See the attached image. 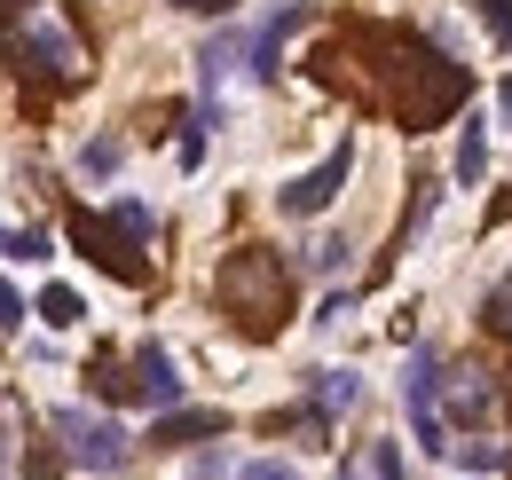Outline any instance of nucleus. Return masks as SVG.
Masks as SVG:
<instances>
[{
	"label": "nucleus",
	"instance_id": "nucleus-1",
	"mask_svg": "<svg viewBox=\"0 0 512 480\" xmlns=\"http://www.w3.org/2000/svg\"><path fill=\"white\" fill-rule=\"evenodd\" d=\"M339 56H355V95L363 103H379L394 119L410 126V134H426V126H442L465 95H473V71L457 56H442L426 32H410V24H355L347 40H331Z\"/></svg>",
	"mask_w": 512,
	"mask_h": 480
},
{
	"label": "nucleus",
	"instance_id": "nucleus-2",
	"mask_svg": "<svg viewBox=\"0 0 512 480\" xmlns=\"http://www.w3.org/2000/svg\"><path fill=\"white\" fill-rule=\"evenodd\" d=\"M213 300L245 339H276L292 323V268L276 260V244H237L213 268Z\"/></svg>",
	"mask_w": 512,
	"mask_h": 480
},
{
	"label": "nucleus",
	"instance_id": "nucleus-3",
	"mask_svg": "<svg viewBox=\"0 0 512 480\" xmlns=\"http://www.w3.org/2000/svg\"><path fill=\"white\" fill-rule=\"evenodd\" d=\"M71 244H79L103 276H119V284H150V260H142L150 244L127 237V229H119V213H87V205H79V213H71Z\"/></svg>",
	"mask_w": 512,
	"mask_h": 480
},
{
	"label": "nucleus",
	"instance_id": "nucleus-4",
	"mask_svg": "<svg viewBox=\"0 0 512 480\" xmlns=\"http://www.w3.org/2000/svg\"><path fill=\"white\" fill-rule=\"evenodd\" d=\"M402 410L418 425V449H426V457H449V449H457V441H449V418H442V355H434V347H418L410 370H402Z\"/></svg>",
	"mask_w": 512,
	"mask_h": 480
},
{
	"label": "nucleus",
	"instance_id": "nucleus-5",
	"mask_svg": "<svg viewBox=\"0 0 512 480\" xmlns=\"http://www.w3.org/2000/svg\"><path fill=\"white\" fill-rule=\"evenodd\" d=\"M8 56H16V71L24 79H40V87H71L87 63H79V48H71V32L64 24H16V40H8Z\"/></svg>",
	"mask_w": 512,
	"mask_h": 480
},
{
	"label": "nucleus",
	"instance_id": "nucleus-6",
	"mask_svg": "<svg viewBox=\"0 0 512 480\" xmlns=\"http://www.w3.org/2000/svg\"><path fill=\"white\" fill-rule=\"evenodd\" d=\"M56 433H64V457L71 465H87V473H127V433L111 418H95V410H56Z\"/></svg>",
	"mask_w": 512,
	"mask_h": 480
},
{
	"label": "nucleus",
	"instance_id": "nucleus-7",
	"mask_svg": "<svg viewBox=\"0 0 512 480\" xmlns=\"http://www.w3.org/2000/svg\"><path fill=\"white\" fill-rule=\"evenodd\" d=\"M347 174H355V142L339 134V150H331L323 166H308L300 181H284V189H276V213H292V221H316V213H331V197L347 189Z\"/></svg>",
	"mask_w": 512,
	"mask_h": 480
},
{
	"label": "nucleus",
	"instance_id": "nucleus-8",
	"mask_svg": "<svg viewBox=\"0 0 512 480\" xmlns=\"http://www.w3.org/2000/svg\"><path fill=\"white\" fill-rule=\"evenodd\" d=\"M127 402H142V410H182V378H174V355L158 339H142L127 355Z\"/></svg>",
	"mask_w": 512,
	"mask_h": 480
},
{
	"label": "nucleus",
	"instance_id": "nucleus-9",
	"mask_svg": "<svg viewBox=\"0 0 512 480\" xmlns=\"http://www.w3.org/2000/svg\"><path fill=\"white\" fill-rule=\"evenodd\" d=\"M489 410H497L489 370H473V362H465V370H442V418L449 425H481Z\"/></svg>",
	"mask_w": 512,
	"mask_h": 480
},
{
	"label": "nucleus",
	"instance_id": "nucleus-10",
	"mask_svg": "<svg viewBox=\"0 0 512 480\" xmlns=\"http://www.w3.org/2000/svg\"><path fill=\"white\" fill-rule=\"evenodd\" d=\"M308 16H316L308 0H284V8H276V16H268V24L253 32V48H245V56H253V79H276V63H284V40H292Z\"/></svg>",
	"mask_w": 512,
	"mask_h": 480
},
{
	"label": "nucleus",
	"instance_id": "nucleus-11",
	"mask_svg": "<svg viewBox=\"0 0 512 480\" xmlns=\"http://www.w3.org/2000/svg\"><path fill=\"white\" fill-rule=\"evenodd\" d=\"M221 433H229V418H221V410H158L150 449H190V441H221Z\"/></svg>",
	"mask_w": 512,
	"mask_h": 480
},
{
	"label": "nucleus",
	"instance_id": "nucleus-12",
	"mask_svg": "<svg viewBox=\"0 0 512 480\" xmlns=\"http://www.w3.org/2000/svg\"><path fill=\"white\" fill-rule=\"evenodd\" d=\"M339 480H410L402 473V441H363V449L339 465Z\"/></svg>",
	"mask_w": 512,
	"mask_h": 480
},
{
	"label": "nucleus",
	"instance_id": "nucleus-13",
	"mask_svg": "<svg viewBox=\"0 0 512 480\" xmlns=\"http://www.w3.org/2000/svg\"><path fill=\"white\" fill-rule=\"evenodd\" d=\"M308 394H316L323 418H339V410H355V402H363V378H355V370H316V386H308Z\"/></svg>",
	"mask_w": 512,
	"mask_h": 480
},
{
	"label": "nucleus",
	"instance_id": "nucleus-14",
	"mask_svg": "<svg viewBox=\"0 0 512 480\" xmlns=\"http://www.w3.org/2000/svg\"><path fill=\"white\" fill-rule=\"evenodd\" d=\"M481 166H489V134H481V119H465V134H457V181L473 189Z\"/></svg>",
	"mask_w": 512,
	"mask_h": 480
},
{
	"label": "nucleus",
	"instance_id": "nucleus-15",
	"mask_svg": "<svg viewBox=\"0 0 512 480\" xmlns=\"http://www.w3.org/2000/svg\"><path fill=\"white\" fill-rule=\"evenodd\" d=\"M79 315H87V307H79V292H71V284H48V292H40V323H56V331H71Z\"/></svg>",
	"mask_w": 512,
	"mask_h": 480
},
{
	"label": "nucleus",
	"instance_id": "nucleus-16",
	"mask_svg": "<svg viewBox=\"0 0 512 480\" xmlns=\"http://www.w3.org/2000/svg\"><path fill=\"white\" fill-rule=\"evenodd\" d=\"M481 331H489V339H505V347H512V276L497 284V292H489V300H481Z\"/></svg>",
	"mask_w": 512,
	"mask_h": 480
},
{
	"label": "nucleus",
	"instance_id": "nucleus-17",
	"mask_svg": "<svg viewBox=\"0 0 512 480\" xmlns=\"http://www.w3.org/2000/svg\"><path fill=\"white\" fill-rule=\"evenodd\" d=\"M24 480H64V457H56L48 441H32V449H24Z\"/></svg>",
	"mask_w": 512,
	"mask_h": 480
},
{
	"label": "nucleus",
	"instance_id": "nucleus-18",
	"mask_svg": "<svg viewBox=\"0 0 512 480\" xmlns=\"http://www.w3.org/2000/svg\"><path fill=\"white\" fill-rule=\"evenodd\" d=\"M0 252H16V260H48V237H40V229H0Z\"/></svg>",
	"mask_w": 512,
	"mask_h": 480
},
{
	"label": "nucleus",
	"instance_id": "nucleus-19",
	"mask_svg": "<svg viewBox=\"0 0 512 480\" xmlns=\"http://www.w3.org/2000/svg\"><path fill=\"white\" fill-rule=\"evenodd\" d=\"M473 8H481V24L497 32V48L512 56V0H473Z\"/></svg>",
	"mask_w": 512,
	"mask_h": 480
},
{
	"label": "nucleus",
	"instance_id": "nucleus-20",
	"mask_svg": "<svg viewBox=\"0 0 512 480\" xmlns=\"http://www.w3.org/2000/svg\"><path fill=\"white\" fill-rule=\"evenodd\" d=\"M111 213H119V229H127V237H158V221H150V205H111Z\"/></svg>",
	"mask_w": 512,
	"mask_h": 480
},
{
	"label": "nucleus",
	"instance_id": "nucleus-21",
	"mask_svg": "<svg viewBox=\"0 0 512 480\" xmlns=\"http://www.w3.org/2000/svg\"><path fill=\"white\" fill-rule=\"evenodd\" d=\"M79 166H87V174H111V166H119V142H111V134H103V142H87V158H79Z\"/></svg>",
	"mask_w": 512,
	"mask_h": 480
},
{
	"label": "nucleus",
	"instance_id": "nucleus-22",
	"mask_svg": "<svg viewBox=\"0 0 512 480\" xmlns=\"http://www.w3.org/2000/svg\"><path fill=\"white\" fill-rule=\"evenodd\" d=\"M308 268H323V276H331V268H347V244H339V237H323L316 252H308Z\"/></svg>",
	"mask_w": 512,
	"mask_h": 480
},
{
	"label": "nucleus",
	"instance_id": "nucleus-23",
	"mask_svg": "<svg viewBox=\"0 0 512 480\" xmlns=\"http://www.w3.org/2000/svg\"><path fill=\"white\" fill-rule=\"evenodd\" d=\"M237 480H300V473H292V465H276V457H253Z\"/></svg>",
	"mask_w": 512,
	"mask_h": 480
},
{
	"label": "nucleus",
	"instance_id": "nucleus-24",
	"mask_svg": "<svg viewBox=\"0 0 512 480\" xmlns=\"http://www.w3.org/2000/svg\"><path fill=\"white\" fill-rule=\"evenodd\" d=\"M32 16H40V0H0V32L8 24H32Z\"/></svg>",
	"mask_w": 512,
	"mask_h": 480
},
{
	"label": "nucleus",
	"instance_id": "nucleus-25",
	"mask_svg": "<svg viewBox=\"0 0 512 480\" xmlns=\"http://www.w3.org/2000/svg\"><path fill=\"white\" fill-rule=\"evenodd\" d=\"M182 16H237V0H174Z\"/></svg>",
	"mask_w": 512,
	"mask_h": 480
},
{
	"label": "nucleus",
	"instance_id": "nucleus-26",
	"mask_svg": "<svg viewBox=\"0 0 512 480\" xmlns=\"http://www.w3.org/2000/svg\"><path fill=\"white\" fill-rule=\"evenodd\" d=\"M16 323H24V300H16L8 284H0V331H16Z\"/></svg>",
	"mask_w": 512,
	"mask_h": 480
}]
</instances>
